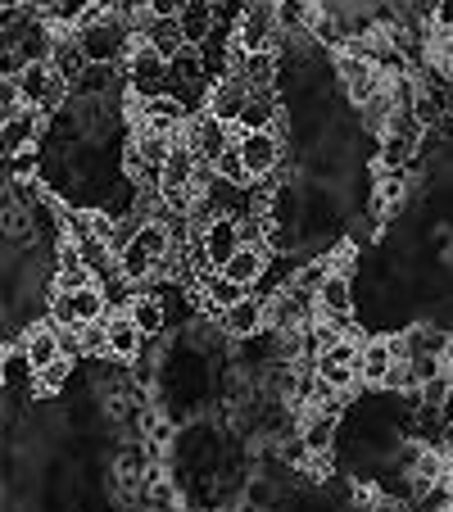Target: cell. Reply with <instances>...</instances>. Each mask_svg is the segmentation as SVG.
Wrapping results in <instances>:
<instances>
[{"instance_id":"cell-19","label":"cell","mask_w":453,"mask_h":512,"mask_svg":"<svg viewBox=\"0 0 453 512\" xmlns=\"http://www.w3.org/2000/svg\"><path fill=\"white\" fill-rule=\"evenodd\" d=\"M173 19H177V32H182L186 46H204V41L213 37V28H218L209 0H182V10H177Z\"/></svg>"},{"instance_id":"cell-27","label":"cell","mask_w":453,"mask_h":512,"mask_svg":"<svg viewBox=\"0 0 453 512\" xmlns=\"http://www.w3.org/2000/svg\"><path fill=\"white\" fill-rule=\"evenodd\" d=\"M0 232L10 236V241H28L32 245V213L23 209V204L5 200V195H0Z\"/></svg>"},{"instance_id":"cell-38","label":"cell","mask_w":453,"mask_h":512,"mask_svg":"<svg viewBox=\"0 0 453 512\" xmlns=\"http://www.w3.org/2000/svg\"><path fill=\"white\" fill-rule=\"evenodd\" d=\"M209 5H213V0H209Z\"/></svg>"},{"instance_id":"cell-30","label":"cell","mask_w":453,"mask_h":512,"mask_svg":"<svg viewBox=\"0 0 453 512\" xmlns=\"http://www.w3.org/2000/svg\"><path fill=\"white\" fill-rule=\"evenodd\" d=\"M68 368H73V358H59V363H50V368L32 372V390H37L41 399L59 395V390H64V381H68Z\"/></svg>"},{"instance_id":"cell-2","label":"cell","mask_w":453,"mask_h":512,"mask_svg":"<svg viewBox=\"0 0 453 512\" xmlns=\"http://www.w3.org/2000/svg\"><path fill=\"white\" fill-rule=\"evenodd\" d=\"M14 91H19V105L23 109H37V114H55L59 100L68 96V87L59 82V73L46 64V59L23 64L19 73H14Z\"/></svg>"},{"instance_id":"cell-20","label":"cell","mask_w":453,"mask_h":512,"mask_svg":"<svg viewBox=\"0 0 453 512\" xmlns=\"http://www.w3.org/2000/svg\"><path fill=\"white\" fill-rule=\"evenodd\" d=\"M200 245H204V259H209L213 268H218V263L227 259L232 250H241V236H236V218L218 213V218H213V223L200 232Z\"/></svg>"},{"instance_id":"cell-8","label":"cell","mask_w":453,"mask_h":512,"mask_svg":"<svg viewBox=\"0 0 453 512\" xmlns=\"http://www.w3.org/2000/svg\"><path fill=\"white\" fill-rule=\"evenodd\" d=\"M245 100H250V87H245L236 73H222V78L209 82V96H204V114L218 118V123L236 127V118H241Z\"/></svg>"},{"instance_id":"cell-13","label":"cell","mask_w":453,"mask_h":512,"mask_svg":"<svg viewBox=\"0 0 453 512\" xmlns=\"http://www.w3.org/2000/svg\"><path fill=\"white\" fill-rule=\"evenodd\" d=\"M268 259H272L268 245H241V250H232L218 263V272L222 277H232V281H241V286H259L263 272H268Z\"/></svg>"},{"instance_id":"cell-5","label":"cell","mask_w":453,"mask_h":512,"mask_svg":"<svg viewBox=\"0 0 453 512\" xmlns=\"http://www.w3.org/2000/svg\"><path fill=\"white\" fill-rule=\"evenodd\" d=\"M309 368H313V377H318L327 390H336V395H349V390H358V340L340 336L331 349L313 354Z\"/></svg>"},{"instance_id":"cell-26","label":"cell","mask_w":453,"mask_h":512,"mask_svg":"<svg viewBox=\"0 0 453 512\" xmlns=\"http://www.w3.org/2000/svg\"><path fill=\"white\" fill-rule=\"evenodd\" d=\"M136 245H141L150 259H168L173 254V232H168L164 223H155V218H145L141 227H136V236H132Z\"/></svg>"},{"instance_id":"cell-18","label":"cell","mask_w":453,"mask_h":512,"mask_svg":"<svg viewBox=\"0 0 453 512\" xmlns=\"http://www.w3.org/2000/svg\"><path fill=\"white\" fill-rule=\"evenodd\" d=\"M191 177H195V155L182 141H173L164 168H159V195H191Z\"/></svg>"},{"instance_id":"cell-4","label":"cell","mask_w":453,"mask_h":512,"mask_svg":"<svg viewBox=\"0 0 453 512\" xmlns=\"http://www.w3.org/2000/svg\"><path fill=\"white\" fill-rule=\"evenodd\" d=\"M236 136H241V127H227V123H218V118H209L204 109H195V114L182 123V136H177V141L195 155V164H213Z\"/></svg>"},{"instance_id":"cell-15","label":"cell","mask_w":453,"mask_h":512,"mask_svg":"<svg viewBox=\"0 0 453 512\" xmlns=\"http://www.w3.org/2000/svg\"><path fill=\"white\" fill-rule=\"evenodd\" d=\"M19 349H23V358H28L32 372H41V368H50V363L64 358V349H59V327L50 318H41L37 327H28V336H23Z\"/></svg>"},{"instance_id":"cell-29","label":"cell","mask_w":453,"mask_h":512,"mask_svg":"<svg viewBox=\"0 0 453 512\" xmlns=\"http://www.w3.org/2000/svg\"><path fill=\"white\" fill-rule=\"evenodd\" d=\"M213 177H218V182H227V186H250V173H245V164H241V150H236V141L227 145L218 159H213Z\"/></svg>"},{"instance_id":"cell-1","label":"cell","mask_w":453,"mask_h":512,"mask_svg":"<svg viewBox=\"0 0 453 512\" xmlns=\"http://www.w3.org/2000/svg\"><path fill=\"white\" fill-rule=\"evenodd\" d=\"M73 37H78L87 64H123L127 50L141 46V37H136L127 23H118V19H100L96 28H82V32H73Z\"/></svg>"},{"instance_id":"cell-12","label":"cell","mask_w":453,"mask_h":512,"mask_svg":"<svg viewBox=\"0 0 453 512\" xmlns=\"http://www.w3.org/2000/svg\"><path fill=\"white\" fill-rule=\"evenodd\" d=\"M395 358H399L395 336H367V340H358V386H381Z\"/></svg>"},{"instance_id":"cell-17","label":"cell","mask_w":453,"mask_h":512,"mask_svg":"<svg viewBox=\"0 0 453 512\" xmlns=\"http://www.w3.org/2000/svg\"><path fill=\"white\" fill-rule=\"evenodd\" d=\"M259 327H263V300L254 295V290L245 295V300H236L232 309L218 313V331L227 340H245V336H254Z\"/></svg>"},{"instance_id":"cell-9","label":"cell","mask_w":453,"mask_h":512,"mask_svg":"<svg viewBox=\"0 0 453 512\" xmlns=\"http://www.w3.org/2000/svg\"><path fill=\"white\" fill-rule=\"evenodd\" d=\"M186 118H191V109H186L177 96H168V91L145 96L141 109H136V127H150V132H164V136H182Z\"/></svg>"},{"instance_id":"cell-11","label":"cell","mask_w":453,"mask_h":512,"mask_svg":"<svg viewBox=\"0 0 453 512\" xmlns=\"http://www.w3.org/2000/svg\"><path fill=\"white\" fill-rule=\"evenodd\" d=\"M295 435H299V445L309 449V454H336L340 417L322 413V408H304V413H295Z\"/></svg>"},{"instance_id":"cell-37","label":"cell","mask_w":453,"mask_h":512,"mask_svg":"<svg viewBox=\"0 0 453 512\" xmlns=\"http://www.w3.org/2000/svg\"><path fill=\"white\" fill-rule=\"evenodd\" d=\"M0 123H5V114H0Z\"/></svg>"},{"instance_id":"cell-35","label":"cell","mask_w":453,"mask_h":512,"mask_svg":"<svg viewBox=\"0 0 453 512\" xmlns=\"http://www.w3.org/2000/svg\"><path fill=\"white\" fill-rule=\"evenodd\" d=\"M19 109V91H14V78H0V114L10 118Z\"/></svg>"},{"instance_id":"cell-34","label":"cell","mask_w":453,"mask_h":512,"mask_svg":"<svg viewBox=\"0 0 453 512\" xmlns=\"http://www.w3.org/2000/svg\"><path fill=\"white\" fill-rule=\"evenodd\" d=\"M182 10V0H145V19H173Z\"/></svg>"},{"instance_id":"cell-3","label":"cell","mask_w":453,"mask_h":512,"mask_svg":"<svg viewBox=\"0 0 453 512\" xmlns=\"http://www.w3.org/2000/svg\"><path fill=\"white\" fill-rule=\"evenodd\" d=\"M236 50H277L281 46V32H277V19H272V0H250L241 14H236L232 32H227Z\"/></svg>"},{"instance_id":"cell-32","label":"cell","mask_w":453,"mask_h":512,"mask_svg":"<svg viewBox=\"0 0 453 512\" xmlns=\"http://www.w3.org/2000/svg\"><path fill=\"white\" fill-rule=\"evenodd\" d=\"M105 14L109 19H118V23H127V28H141V19H145V0H105Z\"/></svg>"},{"instance_id":"cell-16","label":"cell","mask_w":453,"mask_h":512,"mask_svg":"<svg viewBox=\"0 0 453 512\" xmlns=\"http://www.w3.org/2000/svg\"><path fill=\"white\" fill-rule=\"evenodd\" d=\"M127 318H132V327L141 331L145 340H159L168 331V304H164V295H155V290L132 295V300H127Z\"/></svg>"},{"instance_id":"cell-21","label":"cell","mask_w":453,"mask_h":512,"mask_svg":"<svg viewBox=\"0 0 453 512\" xmlns=\"http://www.w3.org/2000/svg\"><path fill=\"white\" fill-rule=\"evenodd\" d=\"M136 37H141V46H145V50H155L159 59H173L177 50L186 46L182 32H177V19H141Z\"/></svg>"},{"instance_id":"cell-31","label":"cell","mask_w":453,"mask_h":512,"mask_svg":"<svg viewBox=\"0 0 453 512\" xmlns=\"http://www.w3.org/2000/svg\"><path fill=\"white\" fill-rule=\"evenodd\" d=\"M0 386H32V368L23 358V349H10L0 358Z\"/></svg>"},{"instance_id":"cell-36","label":"cell","mask_w":453,"mask_h":512,"mask_svg":"<svg viewBox=\"0 0 453 512\" xmlns=\"http://www.w3.org/2000/svg\"><path fill=\"white\" fill-rule=\"evenodd\" d=\"M0 5H14V10H28L32 0H0Z\"/></svg>"},{"instance_id":"cell-28","label":"cell","mask_w":453,"mask_h":512,"mask_svg":"<svg viewBox=\"0 0 453 512\" xmlns=\"http://www.w3.org/2000/svg\"><path fill=\"white\" fill-rule=\"evenodd\" d=\"M449 390H453V372L440 368L435 377H426L422 386H417L413 404H426V408H449Z\"/></svg>"},{"instance_id":"cell-33","label":"cell","mask_w":453,"mask_h":512,"mask_svg":"<svg viewBox=\"0 0 453 512\" xmlns=\"http://www.w3.org/2000/svg\"><path fill=\"white\" fill-rule=\"evenodd\" d=\"M100 19H109L105 14V0H82L78 10L68 14V32H82V28H96Z\"/></svg>"},{"instance_id":"cell-23","label":"cell","mask_w":453,"mask_h":512,"mask_svg":"<svg viewBox=\"0 0 453 512\" xmlns=\"http://www.w3.org/2000/svg\"><path fill=\"white\" fill-rule=\"evenodd\" d=\"M173 141H177V136L150 132V127H136V132H132V150H136V159H141V168H164Z\"/></svg>"},{"instance_id":"cell-24","label":"cell","mask_w":453,"mask_h":512,"mask_svg":"<svg viewBox=\"0 0 453 512\" xmlns=\"http://www.w3.org/2000/svg\"><path fill=\"white\" fill-rule=\"evenodd\" d=\"M413 150H417V141H413V136L381 132V150H376V168H413Z\"/></svg>"},{"instance_id":"cell-10","label":"cell","mask_w":453,"mask_h":512,"mask_svg":"<svg viewBox=\"0 0 453 512\" xmlns=\"http://www.w3.org/2000/svg\"><path fill=\"white\" fill-rule=\"evenodd\" d=\"M145 345H150V340L132 327L127 309H109L105 313V354L114 358V363H136V358L145 354Z\"/></svg>"},{"instance_id":"cell-22","label":"cell","mask_w":453,"mask_h":512,"mask_svg":"<svg viewBox=\"0 0 453 512\" xmlns=\"http://www.w3.org/2000/svg\"><path fill=\"white\" fill-rule=\"evenodd\" d=\"M50 68H55L59 73V82H73L82 73V68H87V55H82V46H78V37H73V32H64V37H55V46H50V59H46Z\"/></svg>"},{"instance_id":"cell-7","label":"cell","mask_w":453,"mask_h":512,"mask_svg":"<svg viewBox=\"0 0 453 512\" xmlns=\"http://www.w3.org/2000/svg\"><path fill=\"white\" fill-rule=\"evenodd\" d=\"M236 150H241V164H245V173H250V182H254V177H272L281 168L286 141H281V132L263 127V132H241L236 136Z\"/></svg>"},{"instance_id":"cell-14","label":"cell","mask_w":453,"mask_h":512,"mask_svg":"<svg viewBox=\"0 0 453 512\" xmlns=\"http://www.w3.org/2000/svg\"><path fill=\"white\" fill-rule=\"evenodd\" d=\"M318 0H272V19H277V32L290 41H309V28L318 19Z\"/></svg>"},{"instance_id":"cell-25","label":"cell","mask_w":453,"mask_h":512,"mask_svg":"<svg viewBox=\"0 0 453 512\" xmlns=\"http://www.w3.org/2000/svg\"><path fill=\"white\" fill-rule=\"evenodd\" d=\"M68 304H73V322H100L109 313V304H105V295H100L96 281L82 286V290H68Z\"/></svg>"},{"instance_id":"cell-6","label":"cell","mask_w":453,"mask_h":512,"mask_svg":"<svg viewBox=\"0 0 453 512\" xmlns=\"http://www.w3.org/2000/svg\"><path fill=\"white\" fill-rule=\"evenodd\" d=\"M123 87L132 91V96H159V91L168 87V59H159L155 50H145V46H132L127 50L123 64Z\"/></svg>"}]
</instances>
